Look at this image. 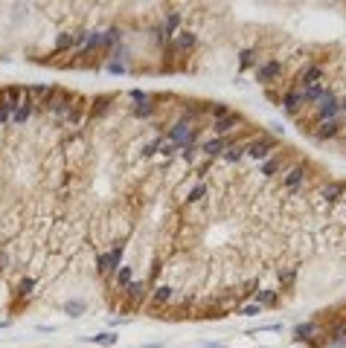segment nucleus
Returning a JSON list of instances; mask_svg holds the SVG:
<instances>
[{"label":"nucleus","mask_w":346,"mask_h":348,"mask_svg":"<svg viewBox=\"0 0 346 348\" xmlns=\"http://www.w3.org/2000/svg\"><path fill=\"white\" fill-rule=\"evenodd\" d=\"M108 108H111V96H99V99L93 102V108H90V114H93V116H102L105 111H108Z\"/></svg>","instance_id":"nucleus-17"},{"label":"nucleus","mask_w":346,"mask_h":348,"mask_svg":"<svg viewBox=\"0 0 346 348\" xmlns=\"http://www.w3.org/2000/svg\"><path fill=\"white\" fill-rule=\"evenodd\" d=\"M204 195H207V186H195V189L189 192V198H186V200H189V203H198V200L204 198Z\"/></svg>","instance_id":"nucleus-27"},{"label":"nucleus","mask_w":346,"mask_h":348,"mask_svg":"<svg viewBox=\"0 0 346 348\" xmlns=\"http://www.w3.org/2000/svg\"><path fill=\"white\" fill-rule=\"evenodd\" d=\"M320 79H323V70H320V67H309V70H306V73L300 76L303 87H314V84L320 82Z\"/></svg>","instance_id":"nucleus-9"},{"label":"nucleus","mask_w":346,"mask_h":348,"mask_svg":"<svg viewBox=\"0 0 346 348\" xmlns=\"http://www.w3.org/2000/svg\"><path fill=\"white\" fill-rule=\"evenodd\" d=\"M29 114H32V99H23V102H20V105L15 108V114H12V122L23 125V122L29 119Z\"/></svg>","instance_id":"nucleus-7"},{"label":"nucleus","mask_w":346,"mask_h":348,"mask_svg":"<svg viewBox=\"0 0 346 348\" xmlns=\"http://www.w3.org/2000/svg\"><path fill=\"white\" fill-rule=\"evenodd\" d=\"M17 290H20V296H23V293H29V290H32V279H23V282H20V287H17Z\"/></svg>","instance_id":"nucleus-36"},{"label":"nucleus","mask_w":346,"mask_h":348,"mask_svg":"<svg viewBox=\"0 0 346 348\" xmlns=\"http://www.w3.org/2000/svg\"><path fill=\"white\" fill-rule=\"evenodd\" d=\"M242 154H244V145H230V148L224 151V160H227V163H236Z\"/></svg>","instance_id":"nucleus-21"},{"label":"nucleus","mask_w":346,"mask_h":348,"mask_svg":"<svg viewBox=\"0 0 346 348\" xmlns=\"http://www.w3.org/2000/svg\"><path fill=\"white\" fill-rule=\"evenodd\" d=\"M125 290H128V296L134 299V302H143V299H146V284L143 282H131Z\"/></svg>","instance_id":"nucleus-15"},{"label":"nucleus","mask_w":346,"mask_h":348,"mask_svg":"<svg viewBox=\"0 0 346 348\" xmlns=\"http://www.w3.org/2000/svg\"><path fill=\"white\" fill-rule=\"evenodd\" d=\"M312 334H314V325H312V322H306V325H300V328H297V337H300V340H309Z\"/></svg>","instance_id":"nucleus-29"},{"label":"nucleus","mask_w":346,"mask_h":348,"mask_svg":"<svg viewBox=\"0 0 346 348\" xmlns=\"http://www.w3.org/2000/svg\"><path fill=\"white\" fill-rule=\"evenodd\" d=\"M346 340V325H338L335 328V337H332V343H344Z\"/></svg>","instance_id":"nucleus-31"},{"label":"nucleus","mask_w":346,"mask_h":348,"mask_svg":"<svg viewBox=\"0 0 346 348\" xmlns=\"http://www.w3.org/2000/svg\"><path fill=\"white\" fill-rule=\"evenodd\" d=\"M344 192H346V183H326V186H323V189H320V195H323V198L326 200H341L344 198Z\"/></svg>","instance_id":"nucleus-6"},{"label":"nucleus","mask_w":346,"mask_h":348,"mask_svg":"<svg viewBox=\"0 0 346 348\" xmlns=\"http://www.w3.org/2000/svg\"><path fill=\"white\" fill-rule=\"evenodd\" d=\"M114 41H120V29H111V32L102 35V47H111Z\"/></svg>","instance_id":"nucleus-30"},{"label":"nucleus","mask_w":346,"mask_h":348,"mask_svg":"<svg viewBox=\"0 0 346 348\" xmlns=\"http://www.w3.org/2000/svg\"><path fill=\"white\" fill-rule=\"evenodd\" d=\"M279 282L291 284V282H294V270H282V273H279Z\"/></svg>","instance_id":"nucleus-33"},{"label":"nucleus","mask_w":346,"mask_h":348,"mask_svg":"<svg viewBox=\"0 0 346 348\" xmlns=\"http://www.w3.org/2000/svg\"><path fill=\"white\" fill-rule=\"evenodd\" d=\"M201 348H224V346H218V343H204Z\"/></svg>","instance_id":"nucleus-39"},{"label":"nucleus","mask_w":346,"mask_h":348,"mask_svg":"<svg viewBox=\"0 0 346 348\" xmlns=\"http://www.w3.org/2000/svg\"><path fill=\"white\" fill-rule=\"evenodd\" d=\"M224 148H227V139H221V136H215V139H207V142H204V154H209V157L221 154Z\"/></svg>","instance_id":"nucleus-10"},{"label":"nucleus","mask_w":346,"mask_h":348,"mask_svg":"<svg viewBox=\"0 0 346 348\" xmlns=\"http://www.w3.org/2000/svg\"><path fill=\"white\" fill-rule=\"evenodd\" d=\"M117 282H120L122 287H128V284H131V267H122L120 276H117Z\"/></svg>","instance_id":"nucleus-28"},{"label":"nucleus","mask_w":346,"mask_h":348,"mask_svg":"<svg viewBox=\"0 0 346 348\" xmlns=\"http://www.w3.org/2000/svg\"><path fill=\"white\" fill-rule=\"evenodd\" d=\"M271 151H274V139L271 136H259V139H253V142L244 145V154L253 157V160H265Z\"/></svg>","instance_id":"nucleus-1"},{"label":"nucleus","mask_w":346,"mask_h":348,"mask_svg":"<svg viewBox=\"0 0 346 348\" xmlns=\"http://www.w3.org/2000/svg\"><path fill=\"white\" fill-rule=\"evenodd\" d=\"M300 96H303V102H320L323 99V87H320V84L306 87V90H300Z\"/></svg>","instance_id":"nucleus-14"},{"label":"nucleus","mask_w":346,"mask_h":348,"mask_svg":"<svg viewBox=\"0 0 346 348\" xmlns=\"http://www.w3.org/2000/svg\"><path fill=\"white\" fill-rule=\"evenodd\" d=\"M6 264H9V255H6V252L0 249V267H6Z\"/></svg>","instance_id":"nucleus-38"},{"label":"nucleus","mask_w":346,"mask_h":348,"mask_svg":"<svg viewBox=\"0 0 346 348\" xmlns=\"http://www.w3.org/2000/svg\"><path fill=\"white\" fill-rule=\"evenodd\" d=\"M160 151H163V154L169 157V154H174V145H172V142H166V145H160Z\"/></svg>","instance_id":"nucleus-37"},{"label":"nucleus","mask_w":346,"mask_h":348,"mask_svg":"<svg viewBox=\"0 0 346 348\" xmlns=\"http://www.w3.org/2000/svg\"><path fill=\"white\" fill-rule=\"evenodd\" d=\"M174 47H177V50H192V47H195V35L192 32H177Z\"/></svg>","instance_id":"nucleus-13"},{"label":"nucleus","mask_w":346,"mask_h":348,"mask_svg":"<svg viewBox=\"0 0 346 348\" xmlns=\"http://www.w3.org/2000/svg\"><path fill=\"white\" fill-rule=\"evenodd\" d=\"M303 177H306V168H303V166L291 168V171L285 174V186H288V189H297V186L303 183Z\"/></svg>","instance_id":"nucleus-11"},{"label":"nucleus","mask_w":346,"mask_h":348,"mask_svg":"<svg viewBox=\"0 0 346 348\" xmlns=\"http://www.w3.org/2000/svg\"><path fill=\"white\" fill-rule=\"evenodd\" d=\"M195 133H198V128H189V122H177L172 131H169V139L172 142H180V148H186V145L195 142Z\"/></svg>","instance_id":"nucleus-2"},{"label":"nucleus","mask_w":346,"mask_h":348,"mask_svg":"<svg viewBox=\"0 0 346 348\" xmlns=\"http://www.w3.org/2000/svg\"><path fill=\"white\" fill-rule=\"evenodd\" d=\"M256 305H277V290H256Z\"/></svg>","instance_id":"nucleus-16"},{"label":"nucleus","mask_w":346,"mask_h":348,"mask_svg":"<svg viewBox=\"0 0 346 348\" xmlns=\"http://www.w3.org/2000/svg\"><path fill=\"white\" fill-rule=\"evenodd\" d=\"M338 108H341V111H346V99H344V102H341V105H338Z\"/></svg>","instance_id":"nucleus-40"},{"label":"nucleus","mask_w":346,"mask_h":348,"mask_svg":"<svg viewBox=\"0 0 346 348\" xmlns=\"http://www.w3.org/2000/svg\"><path fill=\"white\" fill-rule=\"evenodd\" d=\"M279 168H282V160H268V163L262 166V174H268V177H271V174H277Z\"/></svg>","instance_id":"nucleus-25"},{"label":"nucleus","mask_w":346,"mask_h":348,"mask_svg":"<svg viewBox=\"0 0 346 348\" xmlns=\"http://www.w3.org/2000/svg\"><path fill=\"white\" fill-rule=\"evenodd\" d=\"M120 261H122V244H117L108 255H99V258H96V270H99V273H117Z\"/></svg>","instance_id":"nucleus-3"},{"label":"nucleus","mask_w":346,"mask_h":348,"mask_svg":"<svg viewBox=\"0 0 346 348\" xmlns=\"http://www.w3.org/2000/svg\"><path fill=\"white\" fill-rule=\"evenodd\" d=\"M300 105H303V96H300V90H294V93H288V96H285V108H288V111H297Z\"/></svg>","instance_id":"nucleus-22"},{"label":"nucleus","mask_w":346,"mask_h":348,"mask_svg":"<svg viewBox=\"0 0 346 348\" xmlns=\"http://www.w3.org/2000/svg\"><path fill=\"white\" fill-rule=\"evenodd\" d=\"M212 114H215V119H221V116H227L230 111H227V105H215V108H212Z\"/></svg>","instance_id":"nucleus-34"},{"label":"nucleus","mask_w":346,"mask_h":348,"mask_svg":"<svg viewBox=\"0 0 346 348\" xmlns=\"http://www.w3.org/2000/svg\"><path fill=\"white\" fill-rule=\"evenodd\" d=\"M12 114H15V105H9V102L0 99V125H3V122H9Z\"/></svg>","instance_id":"nucleus-20"},{"label":"nucleus","mask_w":346,"mask_h":348,"mask_svg":"<svg viewBox=\"0 0 346 348\" xmlns=\"http://www.w3.org/2000/svg\"><path fill=\"white\" fill-rule=\"evenodd\" d=\"M250 64H253V52L244 50V52H242V67H250Z\"/></svg>","instance_id":"nucleus-35"},{"label":"nucleus","mask_w":346,"mask_h":348,"mask_svg":"<svg viewBox=\"0 0 346 348\" xmlns=\"http://www.w3.org/2000/svg\"><path fill=\"white\" fill-rule=\"evenodd\" d=\"M338 111H341V108H338V102H335V96H332L329 90H326V93H323V99H320V108H317V114H320V119H323V122H332Z\"/></svg>","instance_id":"nucleus-4"},{"label":"nucleus","mask_w":346,"mask_h":348,"mask_svg":"<svg viewBox=\"0 0 346 348\" xmlns=\"http://www.w3.org/2000/svg\"><path fill=\"white\" fill-rule=\"evenodd\" d=\"M64 311H67L70 316H82V311H85V302L73 299V302H67V305H64Z\"/></svg>","instance_id":"nucleus-23"},{"label":"nucleus","mask_w":346,"mask_h":348,"mask_svg":"<svg viewBox=\"0 0 346 348\" xmlns=\"http://www.w3.org/2000/svg\"><path fill=\"white\" fill-rule=\"evenodd\" d=\"M236 125H239V116L236 114H227V116H221V119H215V131L218 133H230Z\"/></svg>","instance_id":"nucleus-8"},{"label":"nucleus","mask_w":346,"mask_h":348,"mask_svg":"<svg viewBox=\"0 0 346 348\" xmlns=\"http://www.w3.org/2000/svg\"><path fill=\"white\" fill-rule=\"evenodd\" d=\"M134 114H137V116H152V114H155V105L146 99L143 105H137V108H134Z\"/></svg>","instance_id":"nucleus-26"},{"label":"nucleus","mask_w":346,"mask_h":348,"mask_svg":"<svg viewBox=\"0 0 346 348\" xmlns=\"http://www.w3.org/2000/svg\"><path fill=\"white\" fill-rule=\"evenodd\" d=\"M338 128H341V125H338L335 119H332V122H323V125L317 128V133H314V136H317V139H332V136L338 133Z\"/></svg>","instance_id":"nucleus-12"},{"label":"nucleus","mask_w":346,"mask_h":348,"mask_svg":"<svg viewBox=\"0 0 346 348\" xmlns=\"http://www.w3.org/2000/svg\"><path fill=\"white\" fill-rule=\"evenodd\" d=\"M90 343H96V346H114L117 337L114 334H99V337H90Z\"/></svg>","instance_id":"nucleus-24"},{"label":"nucleus","mask_w":346,"mask_h":348,"mask_svg":"<svg viewBox=\"0 0 346 348\" xmlns=\"http://www.w3.org/2000/svg\"><path fill=\"white\" fill-rule=\"evenodd\" d=\"M64 116H67L70 125H79V122H82V105H70V111Z\"/></svg>","instance_id":"nucleus-19"},{"label":"nucleus","mask_w":346,"mask_h":348,"mask_svg":"<svg viewBox=\"0 0 346 348\" xmlns=\"http://www.w3.org/2000/svg\"><path fill=\"white\" fill-rule=\"evenodd\" d=\"M279 73H282V67H279V61H268V64H262L259 70H256V79H259L262 84H268V82H274Z\"/></svg>","instance_id":"nucleus-5"},{"label":"nucleus","mask_w":346,"mask_h":348,"mask_svg":"<svg viewBox=\"0 0 346 348\" xmlns=\"http://www.w3.org/2000/svg\"><path fill=\"white\" fill-rule=\"evenodd\" d=\"M169 299H172V287H166V284L155 287V302L157 305H163V302H169Z\"/></svg>","instance_id":"nucleus-18"},{"label":"nucleus","mask_w":346,"mask_h":348,"mask_svg":"<svg viewBox=\"0 0 346 348\" xmlns=\"http://www.w3.org/2000/svg\"><path fill=\"white\" fill-rule=\"evenodd\" d=\"M259 311H262L259 305H244V308H242V316H256Z\"/></svg>","instance_id":"nucleus-32"}]
</instances>
